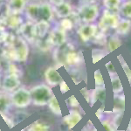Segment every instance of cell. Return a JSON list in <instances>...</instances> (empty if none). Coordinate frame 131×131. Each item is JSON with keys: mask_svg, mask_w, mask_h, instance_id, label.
Returning a JSON list of instances; mask_svg holds the SVG:
<instances>
[{"mask_svg": "<svg viewBox=\"0 0 131 131\" xmlns=\"http://www.w3.org/2000/svg\"><path fill=\"white\" fill-rule=\"evenodd\" d=\"M31 101L35 105L44 106L48 103V101L53 94L52 89L46 85L35 86L30 91Z\"/></svg>", "mask_w": 131, "mask_h": 131, "instance_id": "1", "label": "cell"}, {"mask_svg": "<svg viewBox=\"0 0 131 131\" xmlns=\"http://www.w3.org/2000/svg\"><path fill=\"white\" fill-rule=\"evenodd\" d=\"M13 105L18 108H25L27 107L31 103V96L30 91L25 88H18L14 91L10 96Z\"/></svg>", "mask_w": 131, "mask_h": 131, "instance_id": "2", "label": "cell"}, {"mask_svg": "<svg viewBox=\"0 0 131 131\" xmlns=\"http://www.w3.org/2000/svg\"><path fill=\"white\" fill-rule=\"evenodd\" d=\"M19 85H20V81L16 75H9V76H6L5 78L2 88L5 91L10 92V91L16 90L19 86Z\"/></svg>", "mask_w": 131, "mask_h": 131, "instance_id": "3", "label": "cell"}, {"mask_svg": "<svg viewBox=\"0 0 131 131\" xmlns=\"http://www.w3.org/2000/svg\"><path fill=\"white\" fill-rule=\"evenodd\" d=\"M45 77H46V81L49 84L50 86H57L58 84H60L62 81V78L60 75V73L57 72L55 69L53 68H48L46 71L45 73Z\"/></svg>", "mask_w": 131, "mask_h": 131, "instance_id": "4", "label": "cell"}, {"mask_svg": "<svg viewBox=\"0 0 131 131\" xmlns=\"http://www.w3.org/2000/svg\"><path fill=\"white\" fill-rule=\"evenodd\" d=\"M81 119H82V116L79 112L76 110H71L69 115H66L64 117V122L68 126L69 129H72L73 127L79 123V122Z\"/></svg>", "mask_w": 131, "mask_h": 131, "instance_id": "5", "label": "cell"}, {"mask_svg": "<svg viewBox=\"0 0 131 131\" xmlns=\"http://www.w3.org/2000/svg\"><path fill=\"white\" fill-rule=\"evenodd\" d=\"M120 19V17L115 13H107L103 17L101 23L105 28H115L117 26Z\"/></svg>", "mask_w": 131, "mask_h": 131, "instance_id": "6", "label": "cell"}, {"mask_svg": "<svg viewBox=\"0 0 131 131\" xmlns=\"http://www.w3.org/2000/svg\"><path fill=\"white\" fill-rule=\"evenodd\" d=\"M105 99H106V89L104 86H97L91 94V100L93 104L99 101L104 102Z\"/></svg>", "mask_w": 131, "mask_h": 131, "instance_id": "7", "label": "cell"}, {"mask_svg": "<svg viewBox=\"0 0 131 131\" xmlns=\"http://www.w3.org/2000/svg\"><path fill=\"white\" fill-rule=\"evenodd\" d=\"M116 32L118 34L125 35L128 33L131 30V21L129 19H121L115 27Z\"/></svg>", "mask_w": 131, "mask_h": 131, "instance_id": "8", "label": "cell"}, {"mask_svg": "<svg viewBox=\"0 0 131 131\" xmlns=\"http://www.w3.org/2000/svg\"><path fill=\"white\" fill-rule=\"evenodd\" d=\"M125 109V97L124 95L115 94L114 99V111L122 112Z\"/></svg>", "mask_w": 131, "mask_h": 131, "instance_id": "9", "label": "cell"}, {"mask_svg": "<svg viewBox=\"0 0 131 131\" xmlns=\"http://www.w3.org/2000/svg\"><path fill=\"white\" fill-rule=\"evenodd\" d=\"M48 106H49V108L50 110L56 115H59L60 116L62 115V111H61V108H60V106L58 102V100H57L56 96L55 95H52L51 97V99L48 101Z\"/></svg>", "mask_w": 131, "mask_h": 131, "instance_id": "10", "label": "cell"}, {"mask_svg": "<svg viewBox=\"0 0 131 131\" xmlns=\"http://www.w3.org/2000/svg\"><path fill=\"white\" fill-rule=\"evenodd\" d=\"M111 82H112V88H113V92L115 94H119L123 91V86L121 82V80L119 79L117 75L111 76Z\"/></svg>", "mask_w": 131, "mask_h": 131, "instance_id": "11", "label": "cell"}, {"mask_svg": "<svg viewBox=\"0 0 131 131\" xmlns=\"http://www.w3.org/2000/svg\"><path fill=\"white\" fill-rule=\"evenodd\" d=\"M94 31H95V27L92 25H86L81 30V36L84 40H88L90 39V37L94 35Z\"/></svg>", "mask_w": 131, "mask_h": 131, "instance_id": "12", "label": "cell"}, {"mask_svg": "<svg viewBox=\"0 0 131 131\" xmlns=\"http://www.w3.org/2000/svg\"><path fill=\"white\" fill-rule=\"evenodd\" d=\"M121 14L127 18H131V0L125 1L120 7Z\"/></svg>", "mask_w": 131, "mask_h": 131, "instance_id": "13", "label": "cell"}, {"mask_svg": "<svg viewBox=\"0 0 131 131\" xmlns=\"http://www.w3.org/2000/svg\"><path fill=\"white\" fill-rule=\"evenodd\" d=\"M28 131H49V127L44 122H36L30 126Z\"/></svg>", "mask_w": 131, "mask_h": 131, "instance_id": "14", "label": "cell"}, {"mask_svg": "<svg viewBox=\"0 0 131 131\" xmlns=\"http://www.w3.org/2000/svg\"><path fill=\"white\" fill-rule=\"evenodd\" d=\"M121 46H122V41L117 37H112L108 40V43H107L109 52H113V51L116 50L117 48H119Z\"/></svg>", "mask_w": 131, "mask_h": 131, "instance_id": "15", "label": "cell"}, {"mask_svg": "<svg viewBox=\"0 0 131 131\" xmlns=\"http://www.w3.org/2000/svg\"><path fill=\"white\" fill-rule=\"evenodd\" d=\"M10 106V100L5 94H0V113H4Z\"/></svg>", "mask_w": 131, "mask_h": 131, "instance_id": "16", "label": "cell"}, {"mask_svg": "<svg viewBox=\"0 0 131 131\" xmlns=\"http://www.w3.org/2000/svg\"><path fill=\"white\" fill-rule=\"evenodd\" d=\"M121 3L122 0H104L105 5L109 10H118Z\"/></svg>", "mask_w": 131, "mask_h": 131, "instance_id": "17", "label": "cell"}, {"mask_svg": "<svg viewBox=\"0 0 131 131\" xmlns=\"http://www.w3.org/2000/svg\"><path fill=\"white\" fill-rule=\"evenodd\" d=\"M96 15H97V12L94 8H89V9L86 10L83 14L84 18L88 21H91V20L94 19V18H96Z\"/></svg>", "mask_w": 131, "mask_h": 131, "instance_id": "18", "label": "cell"}, {"mask_svg": "<svg viewBox=\"0 0 131 131\" xmlns=\"http://www.w3.org/2000/svg\"><path fill=\"white\" fill-rule=\"evenodd\" d=\"M94 82L97 86H104V79L100 70L94 72Z\"/></svg>", "mask_w": 131, "mask_h": 131, "instance_id": "19", "label": "cell"}, {"mask_svg": "<svg viewBox=\"0 0 131 131\" xmlns=\"http://www.w3.org/2000/svg\"><path fill=\"white\" fill-rule=\"evenodd\" d=\"M101 124L104 127L106 131H116L115 128L113 126V124L109 121H103V122H101Z\"/></svg>", "mask_w": 131, "mask_h": 131, "instance_id": "20", "label": "cell"}, {"mask_svg": "<svg viewBox=\"0 0 131 131\" xmlns=\"http://www.w3.org/2000/svg\"><path fill=\"white\" fill-rule=\"evenodd\" d=\"M106 67H107V71L109 72V73H110V76H113V75L116 74L115 67H114L113 64H112V62H108V63H107V64L106 65Z\"/></svg>", "mask_w": 131, "mask_h": 131, "instance_id": "21", "label": "cell"}, {"mask_svg": "<svg viewBox=\"0 0 131 131\" xmlns=\"http://www.w3.org/2000/svg\"><path fill=\"white\" fill-rule=\"evenodd\" d=\"M68 102H69V105L72 107H76L79 106V102H78L77 99L75 98V96H71L70 98L68 99Z\"/></svg>", "mask_w": 131, "mask_h": 131, "instance_id": "22", "label": "cell"}, {"mask_svg": "<svg viewBox=\"0 0 131 131\" xmlns=\"http://www.w3.org/2000/svg\"><path fill=\"white\" fill-rule=\"evenodd\" d=\"M122 67H123V70H124V72H125L128 79L129 80V81H131V70L129 69V67H128V65H127L126 63L122 64Z\"/></svg>", "mask_w": 131, "mask_h": 131, "instance_id": "23", "label": "cell"}, {"mask_svg": "<svg viewBox=\"0 0 131 131\" xmlns=\"http://www.w3.org/2000/svg\"><path fill=\"white\" fill-rule=\"evenodd\" d=\"M76 59H77V56L74 53H70L67 56V61H68L70 64H73L74 62H76Z\"/></svg>", "mask_w": 131, "mask_h": 131, "instance_id": "24", "label": "cell"}, {"mask_svg": "<svg viewBox=\"0 0 131 131\" xmlns=\"http://www.w3.org/2000/svg\"><path fill=\"white\" fill-rule=\"evenodd\" d=\"M60 91H61V93H63V94H65V93L67 92V91H69V88L67 86V85L66 84L65 81H61V83H60Z\"/></svg>", "mask_w": 131, "mask_h": 131, "instance_id": "25", "label": "cell"}, {"mask_svg": "<svg viewBox=\"0 0 131 131\" xmlns=\"http://www.w3.org/2000/svg\"><path fill=\"white\" fill-rule=\"evenodd\" d=\"M0 86H1V77H0Z\"/></svg>", "mask_w": 131, "mask_h": 131, "instance_id": "26", "label": "cell"}, {"mask_svg": "<svg viewBox=\"0 0 131 131\" xmlns=\"http://www.w3.org/2000/svg\"><path fill=\"white\" fill-rule=\"evenodd\" d=\"M82 131H89V130H82Z\"/></svg>", "mask_w": 131, "mask_h": 131, "instance_id": "27", "label": "cell"}]
</instances>
